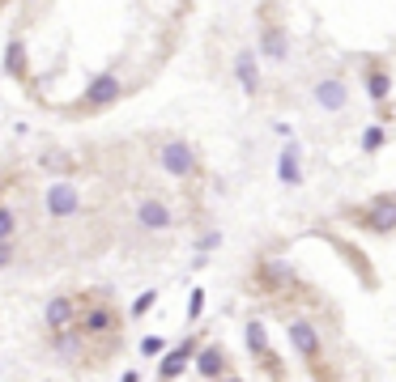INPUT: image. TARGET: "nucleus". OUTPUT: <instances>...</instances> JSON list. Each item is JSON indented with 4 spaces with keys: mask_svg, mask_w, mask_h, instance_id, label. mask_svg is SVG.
Here are the masks:
<instances>
[{
    "mask_svg": "<svg viewBox=\"0 0 396 382\" xmlns=\"http://www.w3.org/2000/svg\"><path fill=\"white\" fill-rule=\"evenodd\" d=\"M68 319H72V301H68V297H56V301H47V327L64 331V327H68Z\"/></svg>",
    "mask_w": 396,
    "mask_h": 382,
    "instance_id": "nucleus-13",
    "label": "nucleus"
},
{
    "mask_svg": "<svg viewBox=\"0 0 396 382\" xmlns=\"http://www.w3.org/2000/svg\"><path fill=\"white\" fill-rule=\"evenodd\" d=\"M260 51H264V56L273 60V64H281V60L290 56V47H286V30H277V25H268V30L260 34Z\"/></svg>",
    "mask_w": 396,
    "mask_h": 382,
    "instance_id": "nucleus-8",
    "label": "nucleus"
},
{
    "mask_svg": "<svg viewBox=\"0 0 396 382\" xmlns=\"http://www.w3.org/2000/svg\"><path fill=\"white\" fill-rule=\"evenodd\" d=\"M5 68H9V72H21V68H26V47H21V43H9V51H5Z\"/></svg>",
    "mask_w": 396,
    "mask_h": 382,
    "instance_id": "nucleus-17",
    "label": "nucleus"
},
{
    "mask_svg": "<svg viewBox=\"0 0 396 382\" xmlns=\"http://www.w3.org/2000/svg\"><path fill=\"white\" fill-rule=\"evenodd\" d=\"M13 225H17V221H13V209H0V242L13 238Z\"/></svg>",
    "mask_w": 396,
    "mask_h": 382,
    "instance_id": "nucleus-19",
    "label": "nucleus"
},
{
    "mask_svg": "<svg viewBox=\"0 0 396 382\" xmlns=\"http://www.w3.org/2000/svg\"><path fill=\"white\" fill-rule=\"evenodd\" d=\"M123 382H141V378H137V374H123Z\"/></svg>",
    "mask_w": 396,
    "mask_h": 382,
    "instance_id": "nucleus-25",
    "label": "nucleus"
},
{
    "mask_svg": "<svg viewBox=\"0 0 396 382\" xmlns=\"http://www.w3.org/2000/svg\"><path fill=\"white\" fill-rule=\"evenodd\" d=\"M379 145H384V127L375 123V127H366V136H362V149H366V153H375Z\"/></svg>",
    "mask_w": 396,
    "mask_h": 382,
    "instance_id": "nucleus-18",
    "label": "nucleus"
},
{
    "mask_svg": "<svg viewBox=\"0 0 396 382\" xmlns=\"http://www.w3.org/2000/svg\"><path fill=\"white\" fill-rule=\"evenodd\" d=\"M119 98V81L111 72H103V76H94V85L86 89V102L90 107H107V102H115Z\"/></svg>",
    "mask_w": 396,
    "mask_h": 382,
    "instance_id": "nucleus-7",
    "label": "nucleus"
},
{
    "mask_svg": "<svg viewBox=\"0 0 396 382\" xmlns=\"http://www.w3.org/2000/svg\"><path fill=\"white\" fill-rule=\"evenodd\" d=\"M345 102H350V89H345L341 76H328V81L315 85V107L319 111H345Z\"/></svg>",
    "mask_w": 396,
    "mask_h": 382,
    "instance_id": "nucleus-2",
    "label": "nucleus"
},
{
    "mask_svg": "<svg viewBox=\"0 0 396 382\" xmlns=\"http://www.w3.org/2000/svg\"><path fill=\"white\" fill-rule=\"evenodd\" d=\"M192 352H196V344H192V340H188V344H179V348H175V352H170V357H166V361H162V378H166V382H170V378H179V374H184V365H188V357H192Z\"/></svg>",
    "mask_w": 396,
    "mask_h": 382,
    "instance_id": "nucleus-11",
    "label": "nucleus"
},
{
    "mask_svg": "<svg viewBox=\"0 0 396 382\" xmlns=\"http://www.w3.org/2000/svg\"><path fill=\"white\" fill-rule=\"evenodd\" d=\"M290 344L299 348L307 361H315V357H319V331L307 319H290Z\"/></svg>",
    "mask_w": 396,
    "mask_h": 382,
    "instance_id": "nucleus-4",
    "label": "nucleus"
},
{
    "mask_svg": "<svg viewBox=\"0 0 396 382\" xmlns=\"http://www.w3.org/2000/svg\"><path fill=\"white\" fill-rule=\"evenodd\" d=\"M141 352H150V357L162 352V340H158V336H145V340H141Z\"/></svg>",
    "mask_w": 396,
    "mask_h": 382,
    "instance_id": "nucleus-22",
    "label": "nucleus"
},
{
    "mask_svg": "<svg viewBox=\"0 0 396 382\" xmlns=\"http://www.w3.org/2000/svg\"><path fill=\"white\" fill-rule=\"evenodd\" d=\"M47 170H68V158L64 153H47Z\"/></svg>",
    "mask_w": 396,
    "mask_h": 382,
    "instance_id": "nucleus-21",
    "label": "nucleus"
},
{
    "mask_svg": "<svg viewBox=\"0 0 396 382\" xmlns=\"http://www.w3.org/2000/svg\"><path fill=\"white\" fill-rule=\"evenodd\" d=\"M247 348H252L256 357H268V336H264L260 323H247ZM268 361H273V357H268Z\"/></svg>",
    "mask_w": 396,
    "mask_h": 382,
    "instance_id": "nucleus-14",
    "label": "nucleus"
},
{
    "mask_svg": "<svg viewBox=\"0 0 396 382\" xmlns=\"http://www.w3.org/2000/svg\"><path fill=\"white\" fill-rule=\"evenodd\" d=\"M366 89H370V98H375V102H384V98H388V72L375 68V72L366 76Z\"/></svg>",
    "mask_w": 396,
    "mask_h": 382,
    "instance_id": "nucleus-16",
    "label": "nucleus"
},
{
    "mask_svg": "<svg viewBox=\"0 0 396 382\" xmlns=\"http://www.w3.org/2000/svg\"><path fill=\"white\" fill-rule=\"evenodd\" d=\"M81 209V200H77V191H72L68 183H56L52 191H47V213L52 217H72Z\"/></svg>",
    "mask_w": 396,
    "mask_h": 382,
    "instance_id": "nucleus-5",
    "label": "nucleus"
},
{
    "mask_svg": "<svg viewBox=\"0 0 396 382\" xmlns=\"http://www.w3.org/2000/svg\"><path fill=\"white\" fill-rule=\"evenodd\" d=\"M277 174H281V183H290V187L303 183V170H299V153H294V145L277 158Z\"/></svg>",
    "mask_w": 396,
    "mask_h": 382,
    "instance_id": "nucleus-10",
    "label": "nucleus"
},
{
    "mask_svg": "<svg viewBox=\"0 0 396 382\" xmlns=\"http://www.w3.org/2000/svg\"><path fill=\"white\" fill-rule=\"evenodd\" d=\"M111 310H107V306H98V310H90L86 315V331H90V336H98V331H111Z\"/></svg>",
    "mask_w": 396,
    "mask_h": 382,
    "instance_id": "nucleus-15",
    "label": "nucleus"
},
{
    "mask_svg": "<svg viewBox=\"0 0 396 382\" xmlns=\"http://www.w3.org/2000/svg\"><path fill=\"white\" fill-rule=\"evenodd\" d=\"M201 301H205V293H201V289H196V293H192V306H188V315H192V319H196V315H201Z\"/></svg>",
    "mask_w": 396,
    "mask_h": 382,
    "instance_id": "nucleus-24",
    "label": "nucleus"
},
{
    "mask_svg": "<svg viewBox=\"0 0 396 382\" xmlns=\"http://www.w3.org/2000/svg\"><path fill=\"white\" fill-rule=\"evenodd\" d=\"M235 72H239V85H243L247 94H256V89H260V72H256V56H252V51H239Z\"/></svg>",
    "mask_w": 396,
    "mask_h": 382,
    "instance_id": "nucleus-9",
    "label": "nucleus"
},
{
    "mask_svg": "<svg viewBox=\"0 0 396 382\" xmlns=\"http://www.w3.org/2000/svg\"><path fill=\"white\" fill-rule=\"evenodd\" d=\"M226 382H243V378H226Z\"/></svg>",
    "mask_w": 396,
    "mask_h": 382,
    "instance_id": "nucleus-26",
    "label": "nucleus"
},
{
    "mask_svg": "<svg viewBox=\"0 0 396 382\" xmlns=\"http://www.w3.org/2000/svg\"><path fill=\"white\" fill-rule=\"evenodd\" d=\"M137 221H141V229H154V234H158V229H170V221H175V217H170V209H166V204L162 200H141L137 204Z\"/></svg>",
    "mask_w": 396,
    "mask_h": 382,
    "instance_id": "nucleus-3",
    "label": "nucleus"
},
{
    "mask_svg": "<svg viewBox=\"0 0 396 382\" xmlns=\"http://www.w3.org/2000/svg\"><path fill=\"white\" fill-rule=\"evenodd\" d=\"M196 370H201L205 378H221V370H226V357H221V348H205L201 357H196Z\"/></svg>",
    "mask_w": 396,
    "mask_h": 382,
    "instance_id": "nucleus-12",
    "label": "nucleus"
},
{
    "mask_svg": "<svg viewBox=\"0 0 396 382\" xmlns=\"http://www.w3.org/2000/svg\"><path fill=\"white\" fill-rule=\"evenodd\" d=\"M154 301H158V293H154V289H150V293H141V297L132 301V319H141V315H145V310H150V306H154Z\"/></svg>",
    "mask_w": 396,
    "mask_h": 382,
    "instance_id": "nucleus-20",
    "label": "nucleus"
},
{
    "mask_svg": "<svg viewBox=\"0 0 396 382\" xmlns=\"http://www.w3.org/2000/svg\"><path fill=\"white\" fill-rule=\"evenodd\" d=\"M158 162H162V170L166 174H192L196 170V153H192V145L188 140H166L162 145V153H158Z\"/></svg>",
    "mask_w": 396,
    "mask_h": 382,
    "instance_id": "nucleus-1",
    "label": "nucleus"
},
{
    "mask_svg": "<svg viewBox=\"0 0 396 382\" xmlns=\"http://www.w3.org/2000/svg\"><path fill=\"white\" fill-rule=\"evenodd\" d=\"M366 229H370V234H392V229H396V200H375V209H370L366 213Z\"/></svg>",
    "mask_w": 396,
    "mask_h": 382,
    "instance_id": "nucleus-6",
    "label": "nucleus"
},
{
    "mask_svg": "<svg viewBox=\"0 0 396 382\" xmlns=\"http://www.w3.org/2000/svg\"><path fill=\"white\" fill-rule=\"evenodd\" d=\"M13 264V242H0V268Z\"/></svg>",
    "mask_w": 396,
    "mask_h": 382,
    "instance_id": "nucleus-23",
    "label": "nucleus"
}]
</instances>
